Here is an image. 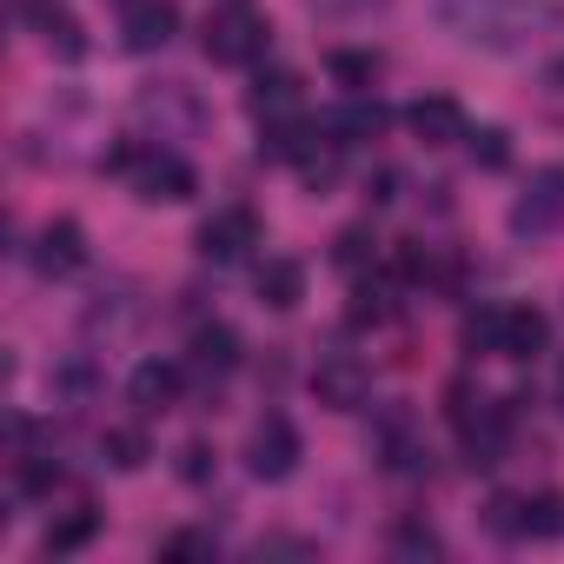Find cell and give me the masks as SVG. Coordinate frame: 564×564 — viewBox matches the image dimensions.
I'll return each mask as SVG.
<instances>
[{
  "mask_svg": "<svg viewBox=\"0 0 564 564\" xmlns=\"http://www.w3.org/2000/svg\"><path fill=\"white\" fill-rule=\"evenodd\" d=\"M34 265H41L47 279L80 272V265H87V232H80L74 219H54V226L41 232V246H34Z\"/></svg>",
  "mask_w": 564,
  "mask_h": 564,
  "instance_id": "7c38bea8",
  "label": "cell"
},
{
  "mask_svg": "<svg viewBox=\"0 0 564 564\" xmlns=\"http://www.w3.org/2000/svg\"><path fill=\"white\" fill-rule=\"evenodd\" d=\"M333 259H339L346 272H359V265L372 259V232H366V226H346V232L333 239Z\"/></svg>",
  "mask_w": 564,
  "mask_h": 564,
  "instance_id": "4316f807",
  "label": "cell"
},
{
  "mask_svg": "<svg viewBox=\"0 0 564 564\" xmlns=\"http://www.w3.org/2000/svg\"><path fill=\"white\" fill-rule=\"evenodd\" d=\"M386 313H392V293L366 279V286H359V300H352V326H379Z\"/></svg>",
  "mask_w": 564,
  "mask_h": 564,
  "instance_id": "83f0119b",
  "label": "cell"
},
{
  "mask_svg": "<svg viewBox=\"0 0 564 564\" xmlns=\"http://www.w3.org/2000/svg\"><path fill=\"white\" fill-rule=\"evenodd\" d=\"M405 127H412L425 147H452V140H465V107L445 100V94H425V100L405 107Z\"/></svg>",
  "mask_w": 564,
  "mask_h": 564,
  "instance_id": "8fae6325",
  "label": "cell"
},
{
  "mask_svg": "<svg viewBox=\"0 0 564 564\" xmlns=\"http://www.w3.org/2000/svg\"><path fill=\"white\" fill-rule=\"evenodd\" d=\"M300 180H306L313 193H326V186L339 180V140H313V147L300 153Z\"/></svg>",
  "mask_w": 564,
  "mask_h": 564,
  "instance_id": "603a6c76",
  "label": "cell"
},
{
  "mask_svg": "<svg viewBox=\"0 0 564 564\" xmlns=\"http://www.w3.org/2000/svg\"><path fill=\"white\" fill-rule=\"evenodd\" d=\"M445 551V538L432 531V524H419V518H405L399 531H392V557H438Z\"/></svg>",
  "mask_w": 564,
  "mask_h": 564,
  "instance_id": "cb8c5ba5",
  "label": "cell"
},
{
  "mask_svg": "<svg viewBox=\"0 0 564 564\" xmlns=\"http://www.w3.org/2000/svg\"><path fill=\"white\" fill-rule=\"evenodd\" d=\"M193 366H199L206 379H226V372L239 366V333H232V326H199V333H193Z\"/></svg>",
  "mask_w": 564,
  "mask_h": 564,
  "instance_id": "2e32d148",
  "label": "cell"
},
{
  "mask_svg": "<svg viewBox=\"0 0 564 564\" xmlns=\"http://www.w3.org/2000/svg\"><path fill=\"white\" fill-rule=\"evenodd\" d=\"M465 140H471V160H478L485 173H498V166L511 160V147H505V133H498V127H478V133H465Z\"/></svg>",
  "mask_w": 564,
  "mask_h": 564,
  "instance_id": "484cf974",
  "label": "cell"
},
{
  "mask_svg": "<svg viewBox=\"0 0 564 564\" xmlns=\"http://www.w3.org/2000/svg\"><path fill=\"white\" fill-rule=\"evenodd\" d=\"M551 346V319L538 306H505V359H538Z\"/></svg>",
  "mask_w": 564,
  "mask_h": 564,
  "instance_id": "5bb4252c",
  "label": "cell"
},
{
  "mask_svg": "<svg viewBox=\"0 0 564 564\" xmlns=\"http://www.w3.org/2000/svg\"><path fill=\"white\" fill-rule=\"evenodd\" d=\"M107 166H113V173H127V180H133V193H140V199H153V206H160V199H166V206H173V199H193V186H199V180H193V166H186L180 153H140V147H120Z\"/></svg>",
  "mask_w": 564,
  "mask_h": 564,
  "instance_id": "7a4b0ae2",
  "label": "cell"
},
{
  "mask_svg": "<svg viewBox=\"0 0 564 564\" xmlns=\"http://www.w3.org/2000/svg\"><path fill=\"white\" fill-rule=\"evenodd\" d=\"M491 531L518 538V498H498V505H491Z\"/></svg>",
  "mask_w": 564,
  "mask_h": 564,
  "instance_id": "4dcf8cb0",
  "label": "cell"
},
{
  "mask_svg": "<svg viewBox=\"0 0 564 564\" xmlns=\"http://www.w3.org/2000/svg\"><path fill=\"white\" fill-rule=\"evenodd\" d=\"M246 107H252L259 120H272V113H293V107H300V80H293L286 67H272V74H259V80H252Z\"/></svg>",
  "mask_w": 564,
  "mask_h": 564,
  "instance_id": "e0dca14e",
  "label": "cell"
},
{
  "mask_svg": "<svg viewBox=\"0 0 564 564\" xmlns=\"http://www.w3.org/2000/svg\"><path fill=\"white\" fill-rule=\"evenodd\" d=\"M252 246H259V219H252L246 206H219V213L199 226V259H213V265H239Z\"/></svg>",
  "mask_w": 564,
  "mask_h": 564,
  "instance_id": "5b68a950",
  "label": "cell"
},
{
  "mask_svg": "<svg viewBox=\"0 0 564 564\" xmlns=\"http://www.w3.org/2000/svg\"><path fill=\"white\" fill-rule=\"evenodd\" d=\"M100 458H107L113 471H140V465L153 458V445H147L140 425H107V432H100Z\"/></svg>",
  "mask_w": 564,
  "mask_h": 564,
  "instance_id": "ac0fdd59",
  "label": "cell"
},
{
  "mask_svg": "<svg viewBox=\"0 0 564 564\" xmlns=\"http://www.w3.org/2000/svg\"><path fill=\"white\" fill-rule=\"evenodd\" d=\"M392 127V113L379 107V100H352V107H339L333 120H326V133L339 140V147H359V140H379Z\"/></svg>",
  "mask_w": 564,
  "mask_h": 564,
  "instance_id": "9a60e30c",
  "label": "cell"
},
{
  "mask_svg": "<svg viewBox=\"0 0 564 564\" xmlns=\"http://www.w3.org/2000/svg\"><path fill=\"white\" fill-rule=\"evenodd\" d=\"M551 87H564V67H551Z\"/></svg>",
  "mask_w": 564,
  "mask_h": 564,
  "instance_id": "d6a6232c",
  "label": "cell"
},
{
  "mask_svg": "<svg viewBox=\"0 0 564 564\" xmlns=\"http://www.w3.org/2000/svg\"><path fill=\"white\" fill-rule=\"evenodd\" d=\"M206 471H213V452H206V445H199V438H193V445H186V452H180V478H193V485H199V478H206Z\"/></svg>",
  "mask_w": 564,
  "mask_h": 564,
  "instance_id": "f1b7e54d",
  "label": "cell"
},
{
  "mask_svg": "<svg viewBox=\"0 0 564 564\" xmlns=\"http://www.w3.org/2000/svg\"><path fill=\"white\" fill-rule=\"evenodd\" d=\"M366 199H372V206H392V199H399V173H379V180H372V193H366Z\"/></svg>",
  "mask_w": 564,
  "mask_h": 564,
  "instance_id": "1f68e13d",
  "label": "cell"
},
{
  "mask_svg": "<svg viewBox=\"0 0 564 564\" xmlns=\"http://www.w3.org/2000/svg\"><path fill=\"white\" fill-rule=\"evenodd\" d=\"M173 28H180V8H173V0H127V14H120V34H127V47H133V54L166 47V41H173Z\"/></svg>",
  "mask_w": 564,
  "mask_h": 564,
  "instance_id": "9c48e42d",
  "label": "cell"
},
{
  "mask_svg": "<svg viewBox=\"0 0 564 564\" xmlns=\"http://www.w3.org/2000/svg\"><path fill=\"white\" fill-rule=\"evenodd\" d=\"M319 14H333V21H352V14H372V8H386V0H313Z\"/></svg>",
  "mask_w": 564,
  "mask_h": 564,
  "instance_id": "f546056e",
  "label": "cell"
},
{
  "mask_svg": "<svg viewBox=\"0 0 564 564\" xmlns=\"http://www.w3.org/2000/svg\"><path fill=\"white\" fill-rule=\"evenodd\" d=\"M199 47H206L213 67H246V61L265 54V21H259L252 8H239V0H232V8H213Z\"/></svg>",
  "mask_w": 564,
  "mask_h": 564,
  "instance_id": "3957f363",
  "label": "cell"
},
{
  "mask_svg": "<svg viewBox=\"0 0 564 564\" xmlns=\"http://www.w3.org/2000/svg\"><path fill=\"white\" fill-rule=\"evenodd\" d=\"M259 300H265L272 313H293V306L306 300V265H300V259H265V265H259Z\"/></svg>",
  "mask_w": 564,
  "mask_h": 564,
  "instance_id": "4fadbf2b",
  "label": "cell"
},
{
  "mask_svg": "<svg viewBox=\"0 0 564 564\" xmlns=\"http://www.w3.org/2000/svg\"><path fill=\"white\" fill-rule=\"evenodd\" d=\"M313 392H319V405H326V412H359V405L372 399V372H366L352 352H333V359H319Z\"/></svg>",
  "mask_w": 564,
  "mask_h": 564,
  "instance_id": "8992f818",
  "label": "cell"
},
{
  "mask_svg": "<svg viewBox=\"0 0 564 564\" xmlns=\"http://www.w3.org/2000/svg\"><path fill=\"white\" fill-rule=\"evenodd\" d=\"M219 544H213V531H173V538H160V557L166 564H186V557H213Z\"/></svg>",
  "mask_w": 564,
  "mask_h": 564,
  "instance_id": "d4e9b609",
  "label": "cell"
},
{
  "mask_svg": "<svg viewBox=\"0 0 564 564\" xmlns=\"http://www.w3.org/2000/svg\"><path fill=\"white\" fill-rule=\"evenodd\" d=\"M458 346H465L471 359H478V352H505V306H478V313H465Z\"/></svg>",
  "mask_w": 564,
  "mask_h": 564,
  "instance_id": "d6986e66",
  "label": "cell"
},
{
  "mask_svg": "<svg viewBox=\"0 0 564 564\" xmlns=\"http://www.w3.org/2000/svg\"><path fill=\"white\" fill-rule=\"evenodd\" d=\"M564 219V166H551V173H538L531 186H524V199L511 206V232L518 239H538V232H551Z\"/></svg>",
  "mask_w": 564,
  "mask_h": 564,
  "instance_id": "52a82bcc",
  "label": "cell"
},
{
  "mask_svg": "<svg viewBox=\"0 0 564 564\" xmlns=\"http://www.w3.org/2000/svg\"><path fill=\"white\" fill-rule=\"evenodd\" d=\"M432 21L478 54H524L538 34L564 28V8L551 0H432Z\"/></svg>",
  "mask_w": 564,
  "mask_h": 564,
  "instance_id": "6da1fadb",
  "label": "cell"
},
{
  "mask_svg": "<svg viewBox=\"0 0 564 564\" xmlns=\"http://www.w3.org/2000/svg\"><path fill=\"white\" fill-rule=\"evenodd\" d=\"M94 531H100V511H87V505H80V511H67V518H54V524H47V551H54V557H67V551H80V544H94Z\"/></svg>",
  "mask_w": 564,
  "mask_h": 564,
  "instance_id": "7402d4cb",
  "label": "cell"
},
{
  "mask_svg": "<svg viewBox=\"0 0 564 564\" xmlns=\"http://www.w3.org/2000/svg\"><path fill=\"white\" fill-rule=\"evenodd\" d=\"M557 531H564V498L557 491L518 498V538H557Z\"/></svg>",
  "mask_w": 564,
  "mask_h": 564,
  "instance_id": "ffe728a7",
  "label": "cell"
},
{
  "mask_svg": "<svg viewBox=\"0 0 564 564\" xmlns=\"http://www.w3.org/2000/svg\"><path fill=\"white\" fill-rule=\"evenodd\" d=\"M326 74H333L339 87H352V94H366V87H372V80L386 74V61H379V54H366V47H339V54L326 61Z\"/></svg>",
  "mask_w": 564,
  "mask_h": 564,
  "instance_id": "44dd1931",
  "label": "cell"
},
{
  "mask_svg": "<svg viewBox=\"0 0 564 564\" xmlns=\"http://www.w3.org/2000/svg\"><path fill=\"white\" fill-rule=\"evenodd\" d=\"M458 432H465V458L471 465H498L511 452V412L491 405V399H478V412H465Z\"/></svg>",
  "mask_w": 564,
  "mask_h": 564,
  "instance_id": "ba28073f",
  "label": "cell"
},
{
  "mask_svg": "<svg viewBox=\"0 0 564 564\" xmlns=\"http://www.w3.org/2000/svg\"><path fill=\"white\" fill-rule=\"evenodd\" d=\"M293 465H300V432H293V419L265 412V419L252 425V438H246V471L265 478V485H279V478H293Z\"/></svg>",
  "mask_w": 564,
  "mask_h": 564,
  "instance_id": "277c9868",
  "label": "cell"
},
{
  "mask_svg": "<svg viewBox=\"0 0 564 564\" xmlns=\"http://www.w3.org/2000/svg\"><path fill=\"white\" fill-rule=\"evenodd\" d=\"M180 386H186V372H180V366L147 359V366H133V379H127V399H133V412H140V419H153V412L180 405Z\"/></svg>",
  "mask_w": 564,
  "mask_h": 564,
  "instance_id": "30bf717a",
  "label": "cell"
}]
</instances>
